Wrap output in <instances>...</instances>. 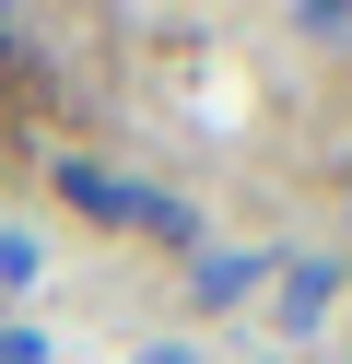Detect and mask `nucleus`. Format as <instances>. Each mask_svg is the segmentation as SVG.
I'll use <instances>...</instances> for the list:
<instances>
[{
	"label": "nucleus",
	"mask_w": 352,
	"mask_h": 364,
	"mask_svg": "<svg viewBox=\"0 0 352 364\" xmlns=\"http://www.w3.org/2000/svg\"><path fill=\"white\" fill-rule=\"evenodd\" d=\"M59 188L82 200V212H106V223H141V235H188V212H176V200H153V188H117V176H94V165H70Z\"/></svg>",
	"instance_id": "nucleus-1"
},
{
	"label": "nucleus",
	"mask_w": 352,
	"mask_h": 364,
	"mask_svg": "<svg viewBox=\"0 0 352 364\" xmlns=\"http://www.w3.org/2000/svg\"><path fill=\"white\" fill-rule=\"evenodd\" d=\"M270 317H282V329H317V317H329V270H282V282H270Z\"/></svg>",
	"instance_id": "nucleus-2"
},
{
	"label": "nucleus",
	"mask_w": 352,
	"mask_h": 364,
	"mask_svg": "<svg viewBox=\"0 0 352 364\" xmlns=\"http://www.w3.org/2000/svg\"><path fill=\"white\" fill-rule=\"evenodd\" d=\"M0 364H47V353H36V341H23V329H12V341H0Z\"/></svg>",
	"instance_id": "nucleus-3"
}]
</instances>
